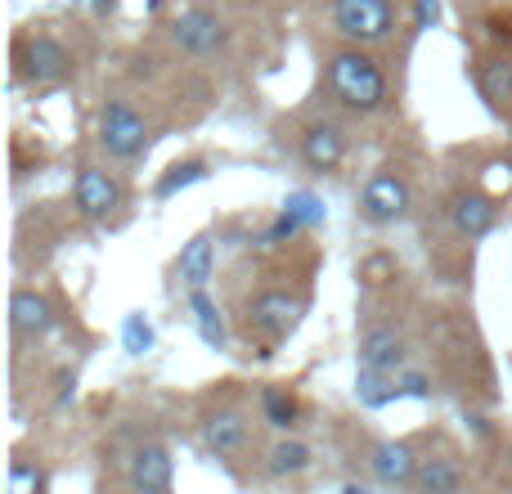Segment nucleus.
<instances>
[{
  "instance_id": "obj_17",
  "label": "nucleus",
  "mask_w": 512,
  "mask_h": 494,
  "mask_svg": "<svg viewBox=\"0 0 512 494\" xmlns=\"http://www.w3.org/2000/svg\"><path fill=\"white\" fill-rule=\"evenodd\" d=\"M477 86H481V95L490 99V108H512V59H481L477 63Z\"/></svg>"
},
{
  "instance_id": "obj_26",
  "label": "nucleus",
  "mask_w": 512,
  "mask_h": 494,
  "mask_svg": "<svg viewBox=\"0 0 512 494\" xmlns=\"http://www.w3.org/2000/svg\"><path fill=\"white\" fill-rule=\"evenodd\" d=\"M441 18V0H414V23L418 27H436Z\"/></svg>"
},
{
  "instance_id": "obj_23",
  "label": "nucleus",
  "mask_w": 512,
  "mask_h": 494,
  "mask_svg": "<svg viewBox=\"0 0 512 494\" xmlns=\"http://www.w3.org/2000/svg\"><path fill=\"white\" fill-rule=\"evenodd\" d=\"M283 212H292L301 225H324V203H319L315 194H306V189H297V194H288V203H283Z\"/></svg>"
},
{
  "instance_id": "obj_27",
  "label": "nucleus",
  "mask_w": 512,
  "mask_h": 494,
  "mask_svg": "<svg viewBox=\"0 0 512 494\" xmlns=\"http://www.w3.org/2000/svg\"><path fill=\"white\" fill-rule=\"evenodd\" d=\"M27 486L41 490V486H45V477H41V472H32L27 463H18V468H14V494H23Z\"/></svg>"
},
{
  "instance_id": "obj_1",
  "label": "nucleus",
  "mask_w": 512,
  "mask_h": 494,
  "mask_svg": "<svg viewBox=\"0 0 512 494\" xmlns=\"http://www.w3.org/2000/svg\"><path fill=\"white\" fill-rule=\"evenodd\" d=\"M328 90L337 95V104H346L351 113H378L387 104V77H382L378 59L364 54V45L337 50L328 59Z\"/></svg>"
},
{
  "instance_id": "obj_11",
  "label": "nucleus",
  "mask_w": 512,
  "mask_h": 494,
  "mask_svg": "<svg viewBox=\"0 0 512 494\" xmlns=\"http://www.w3.org/2000/svg\"><path fill=\"white\" fill-rule=\"evenodd\" d=\"M203 445L216 454V459H234L248 445V414L243 409H216L203 423Z\"/></svg>"
},
{
  "instance_id": "obj_18",
  "label": "nucleus",
  "mask_w": 512,
  "mask_h": 494,
  "mask_svg": "<svg viewBox=\"0 0 512 494\" xmlns=\"http://www.w3.org/2000/svg\"><path fill=\"white\" fill-rule=\"evenodd\" d=\"M189 310H194V324H198V337H203L212 351H225V342H230V333H225V319L221 310H216V301L207 297L203 288L189 292Z\"/></svg>"
},
{
  "instance_id": "obj_10",
  "label": "nucleus",
  "mask_w": 512,
  "mask_h": 494,
  "mask_svg": "<svg viewBox=\"0 0 512 494\" xmlns=\"http://www.w3.org/2000/svg\"><path fill=\"white\" fill-rule=\"evenodd\" d=\"M346 158V135L333 122H310L301 131V162L310 171H337Z\"/></svg>"
},
{
  "instance_id": "obj_21",
  "label": "nucleus",
  "mask_w": 512,
  "mask_h": 494,
  "mask_svg": "<svg viewBox=\"0 0 512 494\" xmlns=\"http://www.w3.org/2000/svg\"><path fill=\"white\" fill-rule=\"evenodd\" d=\"M207 176V162H198V158H189V162H176V167L167 171V176L158 180V198H171V194H180L185 185H194V180H203Z\"/></svg>"
},
{
  "instance_id": "obj_6",
  "label": "nucleus",
  "mask_w": 512,
  "mask_h": 494,
  "mask_svg": "<svg viewBox=\"0 0 512 494\" xmlns=\"http://www.w3.org/2000/svg\"><path fill=\"white\" fill-rule=\"evenodd\" d=\"M18 72L36 86H50V81H63L72 72V54L54 36H27L23 50H18Z\"/></svg>"
},
{
  "instance_id": "obj_14",
  "label": "nucleus",
  "mask_w": 512,
  "mask_h": 494,
  "mask_svg": "<svg viewBox=\"0 0 512 494\" xmlns=\"http://www.w3.org/2000/svg\"><path fill=\"white\" fill-rule=\"evenodd\" d=\"M373 477L382 481V486H414V472H418V454L414 445L405 441H382L378 450H373Z\"/></svg>"
},
{
  "instance_id": "obj_9",
  "label": "nucleus",
  "mask_w": 512,
  "mask_h": 494,
  "mask_svg": "<svg viewBox=\"0 0 512 494\" xmlns=\"http://www.w3.org/2000/svg\"><path fill=\"white\" fill-rule=\"evenodd\" d=\"M72 198H77V212L90 216V221H104L122 207V185H117L108 171L99 167H81L77 171V185H72Z\"/></svg>"
},
{
  "instance_id": "obj_5",
  "label": "nucleus",
  "mask_w": 512,
  "mask_h": 494,
  "mask_svg": "<svg viewBox=\"0 0 512 494\" xmlns=\"http://www.w3.org/2000/svg\"><path fill=\"white\" fill-rule=\"evenodd\" d=\"M171 41H176L185 54L212 59L216 50H225L230 32H225V23L212 14V9H185V14H180L176 23H171Z\"/></svg>"
},
{
  "instance_id": "obj_4",
  "label": "nucleus",
  "mask_w": 512,
  "mask_h": 494,
  "mask_svg": "<svg viewBox=\"0 0 512 494\" xmlns=\"http://www.w3.org/2000/svg\"><path fill=\"white\" fill-rule=\"evenodd\" d=\"M360 212H364V221H373V225L405 221L409 216L405 176H396V171H378V176H369V185H364V194H360Z\"/></svg>"
},
{
  "instance_id": "obj_20",
  "label": "nucleus",
  "mask_w": 512,
  "mask_h": 494,
  "mask_svg": "<svg viewBox=\"0 0 512 494\" xmlns=\"http://www.w3.org/2000/svg\"><path fill=\"white\" fill-rule=\"evenodd\" d=\"M310 445L306 441H274L270 445V454H265V472L270 477H297V472H306L310 468Z\"/></svg>"
},
{
  "instance_id": "obj_16",
  "label": "nucleus",
  "mask_w": 512,
  "mask_h": 494,
  "mask_svg": "<svg viewBox=\"0 0 512 494\" xmlns=\"http://www.w3.org/2000/svg\"><path fill=\"white\" fill-rule=\"evenodd\" d=\"M9 324H14L18 337H41L50 328V301L32 288H18L14 301H9Z\"/></svg>"
},
{
  "instance_id": "obj_3",
  "label": "nucleus",
  "mask_w": 512,
  "mask_h": 494,
  "mask_svg": "<svg viewBox=\"0 0 512 494\" xmlns=\"http://www.w3.org/2000/svg\"><path fill=\"white\" fill-rule=\"evenodd\" d=\"M144 144H149V122L126 99H108L99 108V149L108 158H135Z\"/></svg>"
},
{
  "instance_id": "obj_15",
  "label": "nucleus",
  "mask_w": 512,
  "mask_h": 494,
  "mask_svg": "<svg viewBox=\"0 0 512 494\" xmlns=\"http://www.w3.org/2000/svg\"><path fill=\"white\" fill-rule=\"evenodd\" d=\"M212 270H216V247H212V234H194V239L180 247V261H176L180 283H189V288H207Z\"/></svg>"
},
{
  "instance_id": "obj_13",
  "label": "nucleus",
  "mask_w": 512,
  "mask_h": 494,
  "mask_svg": "<svg viewBox=\"0 0 512 494\" xmlns=\"http://www.w3.org/2000/svg\"><path fill=\"white\" fill-rule=\"evenodd\" d=\"M400 364H405V337H400V328L378 324L360 337V369L396 373Z\"/></svg>"
},
{
  "instance_id": "obj_24",
  "label": "nucleus",
  "mask_w": 512,
  "mask_h": 494,
  "mask_svg": "<svg viewBox=\"0 0 512 494\" xmlns=\"http://www.w3.org/2000/svg\"><path fill=\"white\" fill-rule=\"evenodd\" d=\"M122 342H126V351L131 355H144L153 346V328H149V319L144 315H126V324H122Z\"/></svg>"
},
{
  "instance_id": "obj_8",
  "label": "nucleus",
  "mask_w": 512,
  "mask_h": 494,
  "mask_svg": "<svg viewBox=\"0 0 512 494\" xmlns=\"http://www.w3.org/2000/svg\"><path fill=\"white\" fill-rule=\"evenodd\" d=\"M126 486L144 494H167L176 486V459L167 445H140L131 454V468H126Z\"/></svg>"
},
{
  "instance_id": "obj_25",
  "label": "nucleus",
  "mask_w": 512,
  "mask_h": 494,
  "mask_svg": "<svg viewBox=\"0 0 512 494\" xmlns=\"http://www.w3.org/2000/svg\"><path fill=\"white\" fill-rule=\"evenodd\" d=\"M297 230H301V221H297V216H292V212H283L279 221L270 225V234H265V243H283V239H292V234H297Z\"/></svg>"
},
{
  "instance_id": "obj_2",
  "label": "nucleus",
  "mask_w": 512,
  "mask_h": 494,
  "mask_svg": "<svg viewBox=\"0 0 512 494\" xmlns=\"http://www.w3.org/2000/svg\"><path fill=\"white\" fill-rule=\"evenodd\" d=\"M333 27L351 45H382L396 27L391 0H333Z\"/></svg>"
},
{
  "instance_id": "obj_19",
  "label": "nucleus",
  "mask_w": 512,
  "mask_h": 494,
  "mask_svg": "<svg viewBox=\"0 0 512 494\" xmlns=\"http://www.w3.org/2000/svg\"><path fill=\"white\" fill-rule=\"evenodd\" d=\"M414 490H423V494H454V490H463V472L454 468L450 459H418Z\"/></svg>"
},
{
  "instance_id": "obj_12",
  "label": "nucleus",
  "mask_w": 512,
  "mask_h": 494,
  "mask_svg": "<svg viewBox=\"0 0 512 494\" xmlns=\"http://www.w3.org/2000/svg\"><path fill=\"white\" fill-rule=\"evenodd\" d=\"M495 216H499L495 198L481 194V189H468V194H459L450 203V221L463 239H486L490 225H495Z\"/></svg>"
},
{
  "instance_id": "obj_22",
  "label": "nucleus",
  "mask_w": 512,
  "mask_h": 494,
  "mask_svg": "<svg viewBox=\"0 0 512 494\" xmlns=\"http://www.w3.org/2000/svg\"><path fill=\"white\" fill-rule=\"evenodd\" d=\"M261 409H265V423L270 427H292L297 423V405H292V396H283L279 387H265V396H261Z\"/></svg>"
},
{
  "instance_id": "obj_29",
  "label": "nucleus",
  "mask_w": 512,
  "mask_h": 494,
  "mask_svg": "<svg viewBox=\"0 0 512 494\" xmlns=\"http://www.w3.org/2000/svg\"><path fill=\"white\" fill-rule=\"evenodd\" d=\"M77 5H86V0H77ZM104 5H108V0H104Z\"/></svg>"
},
{
  "instance_id": "obj_7",
  "label": "nucleus",
  "mask_w": 512,
  "mask_h": 494,
  "mask_svg": "<svg viewBox=\"0 0 512 494\" xmlns=\"http://www.w3.org/2000/svg\"><path fill=\"white\" fill-rule=\"evenodd\" d=\"M301 319V297H292V292H261V297L248 306V324L256 328L261 337H270V342H279V337H288L292 328H297Z\"/></svg>"
},
{
  "instance_id": "obj_28",
  "label": "nucleus",
  "mask_w": 512,
  "mask_h": 494,
  "mask_svg": "<svg viewBox=\"0 0 512 494\" xmlns=\"http://www.w3.org/2000/svg\"><path fill=\"white\" fill-rule=\"evenodd\" d=\"M400 387H405V396H432V387H427L423 373H405V378H400Z\"/></svg>"
}]
</instances>
